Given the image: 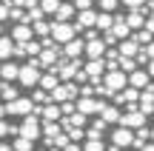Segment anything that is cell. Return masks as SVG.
Returning <instances> with one entry per match:
<instances>
[{
	"label": "cell",
	"mask_w": 154,
	"mask_h": 151,
	"mask_svg": "<svg viewBox=\"0 0 154 151\" xmlns=\"http://www.w3.org/2000/svg\"><path fill=\"white\" fill-rule=\"evenodd\" d=\"M40 77H43V66H40V60H37V57H29V63L20 66V77H17V83H20L23 89H34V86L40 83Z\"/></svg>",
	"instance_id": "6da1fadb"
},
{
	"label": "cell",
	"mask_w": 154,
	"mask_h": 151,
	"mask_svg": "<svg viewBox=\"0 0 154 151\" xmlns=\"http://www.w3.org/2000/svg\"><path fill=\"white\" fill-rule=\"evenodd\" d=\"M20 137H26V140H32V143L43 137V123H40V117H37V114H26V117H23Z\"/></svg>",
	"instance_id": "7a4b0ae2"
},
{
	"label": "cell",
	"mask_w": 154,
	"mask_h": 151,
	"mask_svg": "<svg viewBox=\"0 0 154 151\" xmlns=\"http://www.w3.org/2000/svg\"><path fill=\"white\" fill-rule=\"evenodd\" d=\"M103 86L114 94V91H123L128 86V74L126 71H120V68H109L106 71V80H103Z\"/></svg>",
	"instance_id": "3957f363"
},
{
	"label": "cell",
	"mask_w": 154,
	"mask_h": 151,
	"mask_svg": "<svg viewBox=\"0 0 154 151\" xmlns=\"http://www.w3.org/2000/svg\"><path fill=\"white\" fill-rule=\"evenodd\" d=\"M77 83L74 80H69V83H60L54 91H49V97H51V103H69V100H74L77 97Z\"/></svg>",
	"instance_id": "277c9868"
},
{
	"label": "cell",
	"mask_w": 154,
	"mask_h": 151,
	"mask_svg": "<svg viewBox=\"0 0 154 151\" xmlns=\"http://www.w3.org/2000/svg\"><path fill=\"white\" fill-rule=\"evenodd\" d=\"M117 125H126V128H140V125H146V114L140 111L137 106H128V111L126 114H120V123Z\"/></svg>",
	"instance_id": "5b68a950"
},
{
	"label": "cell",
	"mask_w": 154,
	"mask_h": 151,
	"mask_svg": "<svg viewBox=\"0 0 154 151\" xmlns=\"http://www.w3.org/2000/svg\"><path fill=\"white\" fill-rule=\"evenodd\" d=\"M77 34V29H74V23H51V40H54V43H69V40H72Z\"/></svg>",
	"instance_id": "8992f818"
},
{
	"label": "cell",
	"mask_w": 154,
	"mask_h": 151,
	"mask_svg": "<svg viewBox=\"0 0 154 151\" xmlns=\"http://www.w3.org/2000/svg\"><path fill=\"white\" fill-rule=\"evenodd\" d=\"M32 108H34V103L29 100V97H17V100H11V103H6V114H17V117H26V114H32Z\"/></svg>",
	"instance_id": "52a82bcc"
},
{
	"label": "cell",
	"mask_w": 154,
	"mask_h": 151,
	"mask_svg": "<svg viewBox=\"0 0 154 151\" xmlns=\"http://www.w3.org/2000/svg\"><path fill=\"white\" fill-rule=\"evenodd\" d=\"M131 140H134V131L126 128V125H117V128L111 131V146H117V148H128Z\"/></svg>",
	"instance_id": "ba28073f"
},
{
	"label": "cell",
	"mask_w": 154,
	"mask_h": 151,
	"mask_svg": "<svg viewBox=\"0 0 154 151\" xmlns=\"http://www.w3.org/2000/svg\"><path fill=\"white\" fill-rule=\"evenodd\" d=\"M103 108H106V103L103 100H94V97H80V100H77V111L86 114V117H88V114H100Z\"/></svg>",
	"instance_id": "9c48e42d"
},
{
	"label": "cell",
	"mask_w": 154,
	"mask_h": 151,
	"mask_svg": "<svg viewBox=\"0 0 154 151\" xmlns=\"http://www.w3.org/2000/svg\"><path fill=\"white\" fill-rule=\"evenodd\" d=\"M97 14H100V11H94V9H83L80 14H77L74 29H77V32H83V29H97Z\"/></svg>",
	"instance_id": "30bf717a"
},
{
	"label": "cell",
	"mask_w": 154,
	"mask_h": 151,
	"mask_svg": "<svg viewBox=\"0 0 154 151\" xmlns=\"http://www.w3.org/2000/svg\"><path fill=\"white\" fill-rule=\"evenodd\" d=\"M63 54H66L69 60H77L80 54H86V40H80V37H72L69 43H63Z\"/></svg>",
	"instance_id": "8fae6325"
},
{
	"label": "cell",
	"mask_w": 154,
	"mask_h": 151,
	"mask_svg": "<svg viewBox=\"0 0 154 151\" xmlns=\"http://www.w3.org/2000/svg\"><path fill=\"white\" fill-rule=\"evenodd\" d=\"M137 100H140V89H134V86H126L123 91L114 94V106H123V103L126 106H134Z\"/></svg>",
	"instance_id": "7c38bea8"
},
{
	"label": "cell",
	"mask_w": 154,
	"mask_h": 151,
	"mask_svg": "<svg viewBox=\"0 0 154 151\" xmlns=\"http://www.w3.org/2000/svg\"><path fill=\"white\" fill-rule=\"evenodd\" d=\"M106 40L103 37H91V40H86V54H88V60H97V57H103L106 54Z\"/></svg>",
	"instance_id": "4fadbf2b"
},
{
	"label": "cell",
	"mask_w": 154,
	"mask_h": 151,
	"mask_svg": "<svg viewBox=\"0 0 154 151\" xmlns=\"http://www.w3.org/2000/svg\"><path fill=\"white\" fill-rule=\"evenodd\" d=\"M57 54H60V49H57V46H51V49H43L40 51V66L46 68V71H54V66H57Z\"/></svg>",
	"instance_id": "5bb4252c"
},
{
	"label": "cell",
	"mask_w": 154,
	"mask_h": 151,
	"mask_svg": "<svg viewBox=\"0 0 154 151\" xmlns=\"http://www.w3.org/2000/svg\"><path fill=\"white\" fill-rule=\"evenodd\" d=\"M20 77V66H17L14 60H3L0 63V80L3 83H11V80Z\"/></svg>",
	"instance_id": "9a60e30c"
},
{
	"label": "cell",
	"mask_w": 154,
	"mask_h": 151,
	"mask_svg": "<svg viewBox=\"0 0 154 151\" xmlns=\"http://www.w3.org/2000/svg\"><path fill=\"white\" fill-rule=\"evenodd\" d=\"M32 23H17L14 29H11V40H14V43H29V40H32Z\"/></svg>",
	"instance_id": "2e32d148"
},
{
	"label": "cell",
	"mask_w": 154,
	"mask_h": 151,
	"mask_svg": "<svg viewBox=\"0 0 154 151\" xmlns=\"http://www.w3.org/2000/svg\"><path fill=\"white\" fill-rule=\"evenodd\" d=\"M149 83H151V77H149V71H143V68H134V71L128 74V86H134V89H140V91H143Z\"/></svg>",
	"instance_id": "e0dca14e"
},
{
	"label": "cell",
	"mask_w": 154,
	"mask_h": 151,
	"mask_svg": "<svg viewBox=\"0 0 154 151\" xmlns=\"http://www.w3.org/2000/svg\"><path fill=\"white\" fill-rule=\"evenodd\" d=\"M137 103H140L137 108H140V111L146 114V117H149V114H154V91L143 89V91H140V100H137Z\"/></svg>",
	"instance_id": "ac0fdd59"
},
{
	"label": "cell",
	"mask_w": 154,
	"mask_h": 151,
	"mask_svg": "<svg viewBox=\"0 0 154 151\" xmlns=\"http://www.w3.org/2000/svg\"><path fill=\"white\" fill-rule=\"evenodd\" d=\"M111 34H114L117 40H128V37H131V29H128L126 17H114V26H111Z\"/></svg>",
	"instance_id": "d6986e66"
},
{
	"label": "cell",
	"mask_w": 154,
	"mask_h": 151,
	"mask_svg": "<svg viewBox=\"0 0 154 151\" xmlns=\"http://www.w3.org/2000/svg\"><path fill=\"white\" fill-rule=\"evenodd\" d=\"M106 68H109V66H106V60H103V57H97V60H88L86 66H83V71H86L88 77H100Z\"/></svg>",
	"instance_id": "ffe728a7"
},
{
	"label": "cell",
	"mask_w": 154,
	"mask_h": 151,
	"mask_svg": "<svg viewBox=\"0 0 154 151\" xmlns=\"http://www.w3.org/2000/svg\"><path fill=\"white\" fill-rule=\"evenodd\" d=\"M117 51H120V57H137V51H140V43L137 40H120V46H117Z\"/></svg>",
	"instance_id": "44dd1931"
},
{
	"label": "cell",
	"mask_w": 154,
	"mask_h": 151,
	"mask_svg": "<svg viewBox=\"0 0 154 151\" xmlns=\"http://www.w3.org/2000/svg\"><path fill=\"white\" fill-rule=\"evenodd\" d=\"M74 3H60V9L54 11V20L57 23H72V17H74Z\"/></svg>",
	"instance_id": "7402d4cb"
},
{
	"label": "cell",
	"mask_w": 154,
	"mask_h": 151,
	"mask_svg": "<svg viewBox=\"0 0 154 151\" xmlns=\"http://www.w3.org/2000/svg\"><path fill=\"white\" fill-rule=\"evenodd\" d=\"M14 57V40H11V34L6 37V34H0V60H11Z\"/></svg>",
	"instance_id": "603a6c76"
},
{
	"label": "cell",
	"mask_w": 154,
	"mask_h": 151,
	"mask_svg": "<svg viewBox=\"0 0 154 151\" xmlns=\"http://www.w3.org/2000/svg\"><path fill=\"white\" fill-rule=\"evenodd\" d=\"M149 137H151V128H149V125H140V128H134V140H131V146L140 151L146 143H149Z\"/></svg>",
	"instance_id": "cb8c5ba5"
},
{
	"label": "cell",
	"mask_w": 154,
	"mask_h": 151,
	"mask_svg": "<svg viewBox=\"0 0 154 151\" xmlns=\"http://www.w3.org/2000/svg\"><path fill=\"white\" fill-rule=\"evenodd\" d=\"M40 89H43V91H54L57 89V86H60V77H57V71H46L43 74V77H40Z\"/></svg>",
	"instance_id": "d4e9b609"
},
{
	"label": "cell",
	"mask_w": 154,
	"mask_h": 151,
	"mask_svg": "<svg viewBox=\"0 0 154 151\" xmlns=\"http://www.w3.org/2000/svg\"><path fill=\"white\" fill-rule=\"evenodd\" d=\"M126 23H128V29H143L146 26L143 9H131V11H128V17H126Z\"/></svg>",
	"instance_id": "484cf974"
},
{
	"label": "cell",
	"mask_w": 154,
	"mask_h": 151,
	"mask_svg": "<svg viewBox=\"0 0 154 151\" xmlns=\"http://www.w3.org/2000/svg\"><path fill=\"white\" fill-rule=\"evenodd\" d=\"M111 26H114V14L111 11H100L97 14V32H111Z\"/></svg>",
	"instance_id": "4316f807"
},
{
	"label": "cell",
	"mask_w": 154,
	"mask_h": 151,
	"mask_svg": "<svg viewBox=\"0 0 154 151\" xmlns=\"http://www.w3.org/2000/svg\"><path fill=\"white\" fill-rule=\"evenodd\" d=\"M0 97H3V103H11V100L20 97V89L11 86V83H3V86H0Z\"/></svg>",
	"instance_id": "83f0119b"
},
{
	"label": "cell",
	"mask_w": 154,
	"mask_h": 151,
	"mask_svg": "<svg viewBox=\"0 0 154 151\" xmlns=\"http://www.w3.org/2000/svg\"><path fill=\"white\" fill-rule=\"evenodd\" d=\"M100 120H103V123H120V108L117 106H106L103 111H100Z\"/></svg>",
	"instance_id": "f1b7e54d"
},
{
	"label": "cell",
	"mask_w": 154,
	"mask_h": 151,
	"mask_svg": "<svg viewBox=\"0 0 154 151\" xmlns=\"http://www.w3.org/2000/svg\"><path fill=\"white\" fill-rule=\"evenodd\" d=\"M117 68H120V71H126V74H131L134 68H140V66H137V60H134V57H120Z\"/></svg>",
	"instance_id": "f546056e"
},
{
	"label": "cell",
	"mask_w": 154,
	"mask_h": 151,
	"mask_svg": "<svg viewBox=\"0 0 154 151\" xmlns=\"http://www.w3.org/2000/svg\"><path fill=\"white\" fill-rule=\"evenodd\" d=\"M32 32H34V34H40V37H49V34H51V23L37 20V23H32Z\"/></svg>",
	"instance_id": "4dcf8cb0"
},
{
	"label": "cell",
	"mask_w": 154,
	"mask_h": 151,
	"mask_svg": "<svg viewBox=\"0 0 154 151\" xmlns=\"http://www.w3.org/2000/svg\"><path fill=\"white\" fill-rule=\"evenodd\" d=\"M57 134H63V125L60 123H43V137H57Z\"/></svg>",
	"instance_id": "1f68e13d"
},
{
	"label": "cell",
	"mask_w": 154,
	"mask_h": 151,
	"mask_svg": "<svg viewBox=\"0 0 154 151\" xmlns=\"http://www.w3.org/2000/svg\"><path fill=\"white\" fill-rule=\"evenodd\" d=\"M63 0H40V9H43V14H54L57 9H60Z\"/></svg>",
	"instance_id": "d6a6232c"
},
{
	"label": "cell",
	"mask_w": 154,
	"mask_h": 151,
	"mask_svg": "<svg viewBox=\"0 0 154 151\" xmlns=\"http://www.w3.org/2000/svg\"><path fill=\"white\" fill-rule=\"evenodd\" d=\"M131 40H137V43H140V49H143V46H149V43H151V32H149V29H143V32L131 34Z\"/></svg>",
	"instance_id": "836d02e7"
},
{
	"label": "cell",
	"mask_w": 154,
	"mask_h": 151,
	"mask_svg": "<svg viewBox=\"0 0 154 151\" xmlns=\"http://www.w3.org/2000/svg\"><path fill=\"white\" fill-rule=\"evenodd\" d=\"M11 148H14V151H32V140H26V137H14Z\"/></svg>",
	"instance_id": "e575fe53"
},
{
	"label": "cell",
	"mask_w": 154,
	"mask_h": 151,
	"mask_svg": "<svg viewBox=\"0 0 154 151\" xmlns=\"http://www.w3.org/2000/svg\"><path fill=\"white\" fill-rule=\"evenodd\" d=\"M66 134H69V140H72V143H80V140H86V131H83V128H77V125H72V128H69Z\"/></svg>",
	"instance_id": "d590c367"
},
{
	"label": "cell",
	"mask_w": 154,
	"mask_h": 151,
	"mask_svg": "<svg viewBox=\"0 0 154 151\" xmlns=\"http://www.w3.org/2000/svg\"><path fill=\"white\" fill-rule=\"evenodd\" d=\"M32 103H43V106H46V103H51V97H49V91L37 89V91H34V94H32Z\"/></svg>",
	"instance_id": "8d00e7d4"
},
{
	"label": "cell",
	"mask_w": 154,
	"mask_h": 151,
	"mask_svg": "<svg viewBox=\"0 0 154 151\" xmlns=\"http://www.w3.org/2000/svg\"><path fill=\"white\" fill-rule=\"evenodd\" d=\"M9 134H20V128H14V125H9L6 120H0V137H9Z\"/></svg>",
	"instance_id": "74e56055"
},
{
	"label": "cell",
	"mask_w": 154,
	"mask_h": 151,
	"mask_svg": "<svg viewBox=\"0 0 154 151\" xmlns=\"http://www.w3.org/2000/svg\"><path fill=\"white\" fill-rule=\"evenodd\" d=\"M83 151H106V146H103V140H86Z\"/></svg>",
	"instance_id": "f35d334b"
},
{
	"label": "cell",
	"mask_w": 154,
	"mask_h": 151,
	"mask_svg": "<svg viewBox=\"0 0 154 151\" xmlns=\"http://www.w3.org/2000/svg\"><path fill=\"white\" fill-rule=\"evenodd\" d=\"M60 111H63V117H72V114L77 111V103H72V100H69V103H60Z\"/></svg>",
	"instance_id": "ab89813d"
},
{
	"label": "cell",
	"mask_w": 154,
	"mask_h": 151,
	"mask_svg": "<svg viewBox=\"0 0 154 151\" xmlns=\"http://www.w3.org/2000/svg\"><path fill=\"white\" fill-rule=\"evenodd\" d=\"M69 123H72V125H77V128H83V125H86V114H80V111H74L72 117H69Z\"/></svg>",
	"instance_id": "60d3db41"
},
{
	"label": "cell",
	"mask_w": 154,
	"mask_h": 151,
	"mask_svg": "<svg viewBox=\"0 0 154 151\" xmlns=\"http://www.w3.org/2000/svg\"><path fill=\"white\" fill-rule=\"evenodd\" d=\"M120 6V0H100V11H114Z\"/></svg>",
	"instance_id": "b9f144b4"
},
{
	"label": "cell",
	"mask_w": 154,
	"mask_h": 151,
	"mask_svg": "<svg viewBox=\"0 0 154 151\" xmlns=\"http://www.w3.org/2000/svg\"><path fill=\"white\" fill-rule=\"evenodd\" d=\"M123 6H128V9H143L146 6V0H120Z\"/></svg>",
	"instance_id": "7bdbcfd3"
},
{
	"label": "cell",
	"mask_w": 154,
	"mask_h": 151,
	"mask_svg": "<svg viewBox=\"0 0 154 151\" xmlns=\"http://www.w3.org/2000/svg\"><path fill=\"white\" fill-rule=\"evenodd\" d=\"M140 51H143V54H146V60H154V40H151L149 46H143V49H140Z\"/></svg>",
	"instance_id": "ee69618b"
},
{
	"label": "cell",
	"mask_w": 154,
	"mask_h": 151,
	"mask_svg": "<svg viewBox=\"0 0 154 151\" xmlns=\"http://www.w3.org/2000/svg\"><path fill=\"white\" fill-rule=\"evenodd\" d=\"M74 3V9L77 11H83V9H91V0H72Z\"/></svg>",
	"instance_id": "f6af8a7d"
},
{
	"label": "cell",
	"mask_w": 154,
	"mask_h": 151,
	"mask_svg": "<svg viewBox=\"0 0 154 151\" xmlns=\"http://www.w3.org/2000/svg\"><path fill=\"white\" fill-rule=\"evenodd\" d=\"M9 9H11L9 3H0V23H3V20H9Z\"/></svg>",
	"instance_id": "bcb514c9"
},
{
	"label": "cell",
	"mask_w": 154,
	"mask_h": 151,
	"mask_svg": "<svg viewBox=\"0 0 154 151\" xmlns=\"http://www.w3.org/2000/svg\"><path fill=\"white\" fill-rule=\"evenodd\" d=\"M63 151H83V148H80V143H69V146L63 148Z\"/></svg>",
	"instance_id": "7dc6e473"
},
{
	"label": "cell",
	"mask_w": 154,
	"mask_h": 151,
	"mask_svg": "<svg viewBox=\"0 0 154 151\" xmlns=\"http://www.w3.org/2000/svg\"><path fill=\"white\" fill-rule=\"evenodd\" d=\"M146 71H149V77H154V60L146 63Z\"/></svg>",
	"instance_id": "c3c4849f"
},
{
	"label": "cell",
	"mask_w": 154,
	"mask_h": 151,
	"mask_svg": "<svg viewBox=\"0 0 154 151\" xmlns=\"http://www.w3.org/2000/svg\"><path fill=\"white\" fill-rule=\"evenodd\" d=\"M143 29H149V32L154 34V17H151V20H146V26H143Z\"/></svg>",
	"instance_id": "681fc988"
},
{
	"label": "cell",
	"mask_w": 154,
	"mask_h": 151,
	"mask_svg": "<svg viewBox=\"0 0 154 151\" xmlns=\"http://www.w3.org/2000/svg\"><path fill=\"white\" fill-rule=\"evenodd\" d=\"M0 151H14V148H11L9 143H0Z\"/></svg>",
	"instance_id": "f907efd6"
},
{
	"label": "cell",
	"mask_w": 154,
	"mask_h": 151,
	"mask_svg": "<svg viewBox=\"0 0 154 151\" xmlns=\"http://www.w3.org/2000/svg\"><path fill=\"white\" fill-rule=\"evenodd\" d=\"M140 151H154V143H146V146L140 148Z\"/></svg>",
	"instance_id": "816d5d0a"
},
{
	"label": "cell",
	"mask_w": 154,
	"mask_h": 151,
	"mask_svg": "<svg viewBox=\"0 0 154 151\" xmlns=\"http://www.w3.org/2000/svg\"><path fill=\"white\" fill-rule=\"evenodd\" d=\"M6 117V103H0V120Z\"/></svg>",
	"instance_id": "f5cc1de1"
},
{
	"label": "cell",
	"mask_w": 154,
	"mask_h": 151,
	"mask_svg": "<svg viewBox=\"0 0 154 151\" xmlns=\"http://www.w3.org/2000/svg\"><path fill=\"white\" fill-rule=\"evenodd\" d=\"M151 143H154V128H151Z\"/></svg>",
	"instance_id": "db71d44e"
},
{
	"label": "cell",
	"mask_w": 154,
	"mask_h": 151,
	"mask_svg": "<svg viewBox=\"0 0 154 151\" xmlns=\"http://www.w3.org/2000/svg\"><path fill=\"white\" fill-rule=\"evenodd\" d=\"M0 3H9V0H0Z\"/></svg>",
	"instance_id": "11a10c76"
},
{
	"label": "cell",
	"mask_w": 154,
	"mask_h": 151,
	"mask_svg": "<svg viewBox=\"0 0 154 151\" xmlns=\"http://www.w3.org/2000/svg\"><path fill=\"white\" fill-rule=\"evenodd\" d=\"M0 34H3V26H0Z\"/></svg>",
	"instance_id": "9f6ffc18"
},
{
	"label": "cell",
	"mask_w": 154,
	"mask_h": 151,
	"mask_svg": "<svg viewBox=\"0 0 154 151\" xmlns=\"http://www.w3.org/2000/svg\"><path fill=\"white\" fill-rule=\"evenodd\" d=\"M0 86H3V80H0Z\"/></svg>",
	"instance_id": "6f0895ef"
}]
</instances>
